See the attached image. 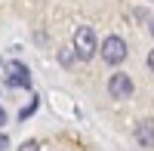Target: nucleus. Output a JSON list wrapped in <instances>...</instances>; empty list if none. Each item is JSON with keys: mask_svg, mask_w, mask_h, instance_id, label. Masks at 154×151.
Returning <instances> with one entry per match:
<instances>
[{"mask_svg": "<svg viewBox=\"0 0 154 151\" xmlns=\"http://www.w3.org/2000/svg\"><path fill=\"white\" fill-rule=\"evenodd\" d=\"M96 49H99L96 31L89 28V25H80V28L74 31V53H77V59H80V62H89V59L96 56Z\"/></svg>", "mask_w": 154, "mask_h": 151, "instance_id": "obj_1", "label": "nucleus"}, {"mask_svg": "<svg viewBox=\"0 0 154 151\" xmlns=\"http://www.w3.org/2000/svg\"><path fill=\"white\" fill-rule=\"evenodd\" d=\"M102 59L108 62V65H120V62L126 59V40L117 34H111L102 40Z\"/></svg>", "mask_w": 154, "mask_h": 151, "instance_id": "obj_2", "label": "nucleus"}, {"mask_svg": "<svg viewBox=\"0 0 154 151\" xmlns=\"http://www.w3.org/2000/svg\"><path fill=\"white\" fill-rule=\"evenodd\" d=\"M3 71H6V83L9 86H19V90H28L31 86V71L25 68L22 62H6Z\"/></svg>", "mask_w": 154, "mask_h": 151, "instance_id": "obj_3", "label": "nucleus"}, {"mask_svg": "<svg viewBox=\"0 0 154 151\" xmlns=\"http://www.w3.org/2000/svg\"><path fill=\"white\" fill-rule=\"evenodd\" d=\"M133 90H136V86H133V77H130V74H111V77H108V93H111V99H130L133 96Z\"/></svg>", "mask_w": 154, "mask_h": 151, "instance_id": "obj_4", "label": "nucleus"}, {"mask_svg": "<svg viewBox=\"0 0 154 151\" xmlns=\"http://www.w3.org/2000/svg\"><path fill=\"white\" fill-rule=\"evenodd\" d=\"M136 142L142 148H154V120H139L136 123Z\"/></svg>", "mask_w": 154, "mask_h": 151, "instance_id": "obj_5", "label": "nucleus"}, {"mask_svg": "<svg viewBox=\"0 0 154 151\" xmlns=\"http://www.w3.org/2000/svg\"><path fill=\"white\" fill-rule=\"evenodd\" d=\"M74 59H77V53H74V46H71V49H62V53H59V62H62V65H71Z\"/></svg>", "mask_w": 154, "mask_h": 151, "instance_id": "obj_6", "label": "nucleus"}, {"mask_svg": "<svg viewBox=\"0 0 154 151\" xmlns=\"http://www.w3.org/2000/svg\"><path fill=\"white\" fill-rule=\"evenodd\" d=\"M34 111H37V99H34V102H31L28 108H22V111H19V120H28V117L34 114Z\"/></svg>", "mask_w": 154, "mask_h": 151, "instance_id": "obj_7", "label": "nucleus"}, {"mask_svg": "<svg viewBox=\"0 0 154 151\" xmlns=\"http://www.w3.org/2000/svg\"><path fill=\"white\" fill-rule=\"evenodd\" d=\"M19 151H40V145H37L34 139H28V142H22V145H19Z\"/></svg>", "mask_w": 154, "mask_h": 151, "instance_id": "obj_8", "label": "nucleus"}, {"mask_svg": "<svg viewBox=\"0 0 154 151\" xmlns=\"http://www.w3.org/2000/svg\"><path fill=\"white\" fill-rule=\"evenodd\" d=\"M3 148H9V139H6V133H0V151Z\"/></svg>", "mask_w": 154, "mask_h": 151, "instance_id": "obj_9", "label": "nucleus"}, {"mask_svg": "<svg viewBox=\"0 0 154 151\" xmlns=\"http://www.w3.org/2000/svg\"><path fill=\"white\" fill-rule=\"evenodd\" d=\"M148 68H151V74H154V49L148 53Z\"/></svg>", "mask_w": 154, "mask_h": 151, "instance_id": "obj_10", "label": "nucleus"}, {"mask_svg": "<svg viewBox=\"0 0 154 151\" xmlns=\"http://www.w3.org/2000/svg\"><path fill=\"white\" fill-rule=\"evenodd\" d=\"M3 123H6V111L0 108V127H3Z\"/></svg>", "mask_w": 154, "mask_h": 151, "instance_id": "obj_11", "label": "nucleus"}, {"mask_svg": "<svg viewBox=\"0 0 154 151\" xmlns=\"http://www.w3.org/2000/svg\"><path fill=\"white\" fill-rule=\"evenodd\" d=\"M151 37H154V19H151Z\"/></svg>", "mask_w": 154, "mask_h": 151, "instance_id": "obj_12", "label": "nucleus"}]
</instances>
